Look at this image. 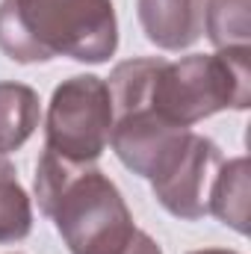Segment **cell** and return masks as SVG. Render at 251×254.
<instances>
[{"instance_id":"cell-1","label":"cell","mask_w":251,"mask_h":254,"mask_svg":"<svg viewBox=\"0 0 251 254\" xmlns=\"http://www.w3.org/2000/svg\"><path fill=\"white\" fill-rule=\"evenodd\" d=\"M33 190L71 254H122L139 231L119 187L95 166L42 151Z\"/></svg>"},{"instance_id":"cell-2","label":"cell","mask_w":251,"mask_h":254,"mask_svg":"<svg viewBox=\"0 0 251 254\" xmlns=\"http://www.w3.org/2000/svg\"><path fill=\"white\" fill-rule=\"evenodd\" d=\"M119 48L113 0H0V51L21 65L107 63Z\"/></svg>"},{"instance_id":"cell-3","label":"cell","mask_w":251,"mask_h":254,"mask_svg":"<svg viewBox=\"0 0 251 254\" xmlns=\"http://www.w3.org/2000/svg\"><path fill=\"white\" fill-rule=\"evenodd\" d=\"M151 110L175 127H192L222 110H249L251 48L160 60L148 92Z\"/></svg>"},{"instance_id":"cell-4","label":"cell","mask_w":251,"mask_h":254,"mask_svg":"<svg viewBox=\"0 0 251 254\" xmlns=\"http://www.w3.org/2000/svg\"><path fill=\"white\" fill-rule=\"evenodd\" d=\"M113 133V98L107 80L74 74L63 80L48 104L45 148L74 163H95Z\"/></svg>"},{"instance_id":"cell-5","label":"cell","mask_w":251,"mask_h":254,"mask_svg":"<svg viewBox=\"0 0 251 254\" xmlns=\"http://www.w3.org/2000/svg\"><path fill=\"white\" fill-rule=\"evenodd\" d=\"M219 166H222L219 145L201 133L187 130L148 175L151 192L160 201V207L175 219H184V222L204 219L207 192Z\"/></svg>"},{"instance_id":"cell-6","label":"cell","mask_w":251,"mask_h":254,"mask_svg":"<svg viewBox=\"0 0 251 254\" xmlns=\"http://www.w3.org/2000/svg\"><path fill=\"white\" fill-rule=\"evenodd\" d=\"M136 15L160 51H187L204 33V0H136Z\"/></svg>"},{"instance_id":"cell-7","label":"cell","mask_w":251,"mask_h":254,"mask_svg":"<svg viewBox=\"0 0 251 254\" xmlns=\"http://www.w3.org/2000/svg\"><path fill=\"white\" fill-rule=\"evenodd\" d=\"M251 169L246 157H234L222 163L213 175L207 192V213H213L222 225L234 228L237 234H249V195H251Z\"/></svg>"},{"instance_id":"cell-8","label":"cell","mask_w":251,"mask_h":254,"mask_svg":"<svg viewBox=\"0 0 251 254\" xmlns=\"http://www.w3.org/2000/svg\"><path fill=\"white\" fill-rule=\"evenodd\" d=\"M42 122L39 92L27 83H0V157L18 151Z\"/></svg>"},{"instance_id":"cell-9","label":"cell","mask_w":251,"mask_h":254,"mask_svg":"<svg viewBox=\"0 0 251 254\" xmlns=\"http://www.w3.org/2000/svg\"><path fill=\"white\" fill-rule=\"evenodd\" d=\"M204 33L216 51L251 48V0H204Z\"/></svg>"},{"instance_id":"cell-10","label":"cell","mask_w":251,"mask_h":254,"mask_svg":"<svg viewBox=\"0 0 251 254\" xmlns=\"http://www.w3.org/2000/svg\"><path fill=\"white\" fill-rule=\"evenodd\" d=\"M33 231V201L15 166L0 157V243H21Z\"/></svg>"},{"instance_id":"cell-11","label":"cell","mask_w":251,"mask_h":254,"mask_svg":"<svg viewBox=\"0 0 251 254\" xmlns=\"http://www.w3.org/2000/svg\"><path fill=\"white\" fill-rule=\"evenodd\" d=\"M189 254H240V252H231V249H198V252H189Z\"/></svg>"}]
</instances>
